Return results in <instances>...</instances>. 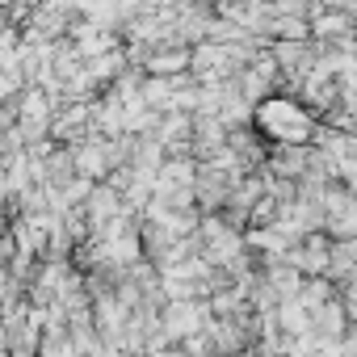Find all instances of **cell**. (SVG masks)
Returning <instances> with one entry per match:
<instances>
[{"instance_id":"obj_1","label":"cell","mask_w":357,"mask_h":357,"mask_svg":"<svg viewBox=\"0 0 357 357\" xmlns=\"http://www.w3.org/2000/svg\"><path fill=\"white\" fill-rule=\"evenodd\" d=\"M257 130H265V139H278V147H303L315 135V118L294 101V97H265L252 114Z\"/></svg>"}]
</instances>
